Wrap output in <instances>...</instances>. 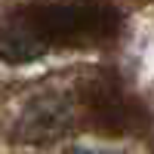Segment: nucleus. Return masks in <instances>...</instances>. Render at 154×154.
<instances>
[{
	"mask_svg": "<svg viewBox=\"0 0 154 154\" xmlns=\"http://www.w3.org/2000/svg\"><path fill=\"white\" fill-rule=\"evenodd\" d=\"M74 105H77V114H83L93 130L105 133V136H130L145 126L142 105L108 71L83 77L77 83Z\"/></svg>",
	"mask_w": 154,
	"mask_h": 154,
	"instance_id": "f03ea898",
	"label": "nucleus"
},
{
	"mask_svg": "<svg viewBox=\"0 0 154 154\" xmlns=\"http://www.w3.org/2000/svg\"><path fill=\"white\" fill-rule=\"evenodd\" d=\"M123 16L105 0L34 3L0 19V59L22 65L56 46H96L120 34Z\"/></svg>",
	"mask_w": 154,
	"mask_h": 154,
	"instance_id": "f257e3e1",
	"label": "nucleus"
},
{
	"mask_svg": "<svg viewBox=\"0 0 154 154\" xmlns=\"http://www.w3.org/2000/svg\"><path fill=\"white\" fill-rule=\"evenodd\" d=\"M77 120V105L68 96H40L34 99L22 117V136L25 139H56Z\"/></svg>",
	"mask_w": 154,
	"mask_h": 154,
	"instance_id": "7ed1b4c3",
	"label": "nucleus"
}]
</instances>
